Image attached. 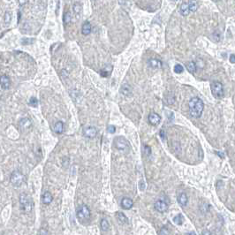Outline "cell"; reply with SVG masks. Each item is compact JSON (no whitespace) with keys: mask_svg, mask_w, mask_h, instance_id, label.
Wrapping results in <instances>:
<instances>
[{"mask_svg":"<svg viewBox=\"0 0 235 235\" xmlns=\"http://www.w3.org/2000/svg\"><path fill=\"white\" fill-rule=\"evenodd\" d=\"M188 106H189V112L192 117L197 118L202 116L203 112V109H204V104L201 98L193 97L189 101Z\"/></svg>","mask_w":235,"mask_h":235,"instance_id":"obj_1","label":"cell"},{"mask_svg":"<svg viewBox=\"0 0 235 235\" xmlns=\"http://www.w3.org/2000/svg\"><path fill=\"white\" fill-rule=\"evenodd\" d=\"M76 214H77V218H78L79 221L81 224L88 222L90 218H91V212H90L88 207L85 204L78 207V209L76 210Z\"/></svg>","mask_w":235,"mask_h":235,"instance_id":"obj_2","label":"cell"},{"mask_svg":"<svg viewBox=\"0 0 235 235\" xmlns=\"http://www.w3.org/2000/svg\"><path fill=\"white\" fill-rule=\"evenodd\" d=\"M211 93L216 98H221L224 96V86L220 81H213L211 83Z\"/></svg>","mask_w":235,"mask_h":235,"instance_id":"obj_3","label":"cell"},{"mask_svg":"<svg viewBox=\"0 0 235 235\" xmlns=\"http://www.w3.org/2000/svg\"><path fill=\"white\" fill-rule=\"evenodd\" d=\"M20 203L21 206V210L26 211V212H29L32 210V200L30 199V197L28 195H27L26 194H22L20 196Z\"/></svg>","mask_w":235,"mask_h":235,"instance_id":"obj_4","label":"cell"},{"mask_svg":"<svg viewBox=\"0 0 235 235\" xmlns=\"http://www.w3.org/2000/svg\"><path fill=\"white\" fill-rule=\"evenodd\" d=\"M114 147L121 151H127L129 149V142L122 136L116 137L113 141Z\"/></svg>","mask_w":235,"mask_h":235,"instance_id":"obj_5","label":"cell"},{"mask_svg":"<svg viewBox=\"0 0 235 235\" xmlns=\"http://www.w3.org/2000/svg\"><path fill=\"white\" fill-rule=\"evenodd\" d=\"M10 179H11V183H12L13 186H20L22 185V183L24 182V180H25V177H24V175H23L20 172H19V171H15V172H13V173H12Z\"/></svg>","mask_w":235,"mask_h":235,"instance_id":"obj_6","label":"cell"},{"mask_svg":"<svg viewBox=\"0 0 235 235\" xmlns=\"http://www.w3.org/2000/svg\"><path fill=\"white\" fill-rule=\"evenodd\" d=\"M154 207L156 209V210H157L160 213H164L168 210V202L166 201H165L164 199H158L155 204Z\"/></svg>","mask_w":235,"mask_h":235,"instance_id":"obj_7","label":"cell"},{"mask_svg":"<svg viewBox=\"0 0 235 235\" xmlns=\"http://www.w3.org/2000/svg\"><path fill=\"white\" fill-rule=\"evenodd\" d=\"M83 134L88 138H94L97 134V129L93 125L87 126L83 129Z\"/></svg>","mask_w":235,"mask_h":235,"instance_id":"obj_8","label":"cell"},{"mask_svg":"<svg viewBox=\"0 0 235 235\" xmlns=\"http://www.w3.org/2000/svg\"><path fill=\"white\" fill-rule=\"evenodd\" d=\"M120 205L124 210H130L133 205V202L129 197H124L120 202Z\"/></svg>","mask_w":235,"mask_h":235,"instance_id":"obj_9","label":"cell"},{"mask_svg":"<svg viewBox=\"0 0 235 235\" xmlns=\"http://www.w3.org/2000/svg\"><path fill=\"white\" fill-rule=\"evenodd\" d=\"M161 121V117L156 113V112H151L149 115V122L153 125H158Z\"/></svg>","mask_w":235,"mask_h":235,"instance_id":"obj_10","label":"cell"},{"mask_svg":"<svg viewBox=\"0 0 235 235\" xmlns=\"http://www.w3.org/2000/svg\"><path fill=\"white\" fill-rule=\"evenodd\" d=\"M11 86V80L7 75H3L1 77V87L3 89H7Z\"/></svg>","mask_w":235,"mask_h":235,"instance_id":"obj_11","label":"cell"},{"mask_svg":"<svg viewBox=\"0 0 235 235\" xmlns=\"http://www.w3.org/2000/svg\"><path fill=\"white\" fill-rule=\"evenodd\" d=\"M31 125H32L31 120H30L29 118H22V119H20V127L22 130H27V129H28V128L31 126Z\"/></svg>","mask_w":235,"mask_h":235,"instance_id":"obj_12","label":"cell"},{"mask_svg":"<svg viewBox=\"0 0 235 235\" xmlns=\"http://www.w3.org/2000/svg\"><path fill=\"white\" fill-rule=\"evenodd\" d=\"M187 202H188V199H187V196L185 193H181L178 194V202L180 206L182 207H185L186 204H187Z\"/></svg>","mask_w":235,"mask_h":235,"instance_id":"obj_13","label":"cell"},{"mask_svg":"<svg viewBox=\"0 0 235 235\" xmlns=\"http://www.w3.org/2000/svg\"><path fill=\"white\" fill-rule=\"evenodd\" d=\"M149 65L153 69H158L162 67V62L158 59H150L149 60Z\"/></svg>","mask_w":235,"mask_h":235,"instance_id":"obj_14","label":"cell"},{"mask_svg":"<svg viewBox=\"0 0 235 235\" xmlns=\"http://www.w3.org/2000/svg\"><path fill=\"white\" fill-rule=\"evenodd\" d=\"M179 12L181 15L183 16H187L190 12V9H189V6H188V4L187 3H183L181 5H180V8H179Z\"/></svg>","mask_w":235,"mask_h":235,"instance_id":"obj_15","label":"cell"},{"mask_svg":"<svg viewBox=\"0 0 235 235\" xmlns=\"http://www.w3.org/2000/svg\"><path fill=\"white\" fill-rule=\"evenodd\" d=\"M81 32L84 36H88L90 34L91 32V25L88 21H85L82 25V28H81Z\"/></svg>","mask_w":235,"mask_h":235,"instance_id":"obj_16","label":"cell"},{"mask_svg":"<svg viewBox=\"0 0 235 235\" xmlns=\"http://www.w3.org/2000/svg\"><path fill=\"white\" fill-rule=\"evenodd\" d=\"M52 200H53V197H52V195H51V194L50 192L47 191V192H45L43 194V202L44 204H46V205L50 204L52 202Z\"/></svg>","mask_w":235,"mask_h":235,"instance_id":"obj_17","label":"cell"},{"mask_svg":"<svg viewBox=\"0 0 235 235\" xmlns=\"http://www.w3.org/2000/svg\"><path fill=\"white\" fill-rule=\"evenodd\" d=\"M120 92L124 95V96H129L132 93V88L131 86L128 84H124L122 85L121 88H120Z\"/></svg>","mask_w":235,"mask_h":235,"instance_id":"obj_18","label":"cell"},{"mask_svg":"<svg viewBox=\"0 0 235 235\" xmlns=\"http://www.w3.org/2000/svg\"><path fill=\"white\" fill-rule=\"evenodd\" d=\"M116 218H117L118 221L120 223V224H123V225H126L128 224V218L122 213V212H118L116 214Z\"/></svg>","mask_w":235,"mask_h":235,"instance_id":"obj_19","label":"cell"},{"mask_svg":"<svg viewBox=\"0 0 235 235\" xmlns=\"http://www.w3.org/2000/svg\"><path fill=\"white\" fill-rule=\"evenodd\" d=\"M186 67L187 69V71L191 73H194L196 72V65L194 62L193 61H190V62H187L186 64Z\"/></svg>","mask_w":235,"mask_h":235,"instance_id":"obj_20","label":"cell"},{"mask_svg":"<svg viewBox=\"0 0 235 235\" xmlns=\"http://www.w3.org/2000/svg\"><path fill=\"white\" fill-rule=\"evenodd\" d=\"M54 131L57 133H62L64 132V123L62 121H58L54 125Z\"/></svg>","mask_w":235,"mask_h":235,"instance_id":"obj_21","label":"cell"},{"mask_svg":"<svg viewBox=\"0 0 235 235\" xmlns=\"http://www.w3.org/2000/svg\"><path fill=\"white\" fill-rule=\"evenodd\" d=\"M188 6H189L190 12H196L197 9H198V3H197L196 0H189V2H188Z\"/></svg>","mask_w":235,"mask_h":235,"instance_id":"obj_22","label":"cell"},{"mask_svg":"<svg viewBox=\"0 0 235 235\" xmlns=\"http://www.w3.org/2000/svg\"><path fill=\"white\" fill-rule=\"evenodd\" d=\"M100 226H101V229L103 231H108L109 230V227H110V225H109V222L105 219V218H103L101 220V223H100Z\"/></svg>","mask_w":235,"mask_h":235,"instance_id":"obj_23","label":"cell"},{"mask_svg":"<svg viewBox=\"0 0 235 235\" xmlns=\"http://www.w3.org/2000/svg\"><path fill=\"white\" fill-rule=\"evenodd\" d=\"M183 221H184V218L181 214H178L173 218V222L178 226H181L183 224Z\"/></svg>","mask_w":235,"mask_h":235,"instance_id":"obj_24","label":"cell"},{"mask_svg":"<svg viewBox=\"0 0 235 235\" xmlns=\"http://www.w3.org/2000/svg\"><path fill=\"white\" fill-rule=\"evenodd\" d=\"M81 10H82L81 5L79 3H75V4H73V11H74V12H75L76 15H77V14H80V13L81 12Z\"/></svg>","mask_w":235,"mask_h":235,"instance_id":"obj_25","label":"cell"},{"mask_svg":"<svg viewBox=\"0 0 235 235\" xmlns=\"http://www.w3.org/2000/svg\"><path fill=\"white\" fill-rule=\"evenodd\" d=\"M29 105L32 106V107H37L38 105V100L35 97V96H32L29 100Z\"/></svg>","mask_w":235,"mask_h":235,"instance_id":"obj_26","label":"cell"},{"mask_svg":"<svg viewBox=\"0 0 235 235\" xmlns=\"http://www.w3.org/2000/svg\"><path fill=\"white\" fill-rule=\"evenodd\" d=\"M174 72L176 73H183V71H184V67L181 65H179V64H177V65H175V66H174Z\"/></svg>","mask_w":235,"mask_h":235,"instance_id":"obj_27","label":"cell"},{"mask_svg":"<svg viewBox=\"0 0 235 235\" xmlns=\"http://www.w3.org/2000/svg\"><path fill=\"white\" fill-rule=\"evenodd\" d=\"M70 21H71V14L69 12H65V15H64V23H65V25H66Z\"/></svg>","mask_w":235,"mask_h":235,"instance_id":"obj_28","label":"cell"},{"mask_svg":"<svg viewBox=\"0 0 235 235\" xmlns=\"http://www.w3.org/2000/svg\"><path fill=\"white\" fill-rule=\"evenodd\" d=\"M107 132H108L109 133H114L116 132V127H115L114 125H108V127H107Z\"/></svg>","mask_w":235,"mask_h":235,"instance_id":"obj_29","label":"cell"},{"mask_svg":"<svg viewBox=\"0 0 235 235\" xmlns=\"http://www.w3.org/2000/svg\"><path fill=\"white\" fill-rule=\"evenodd\" d=\"M144 151H145L146 156H149V155L151 154V148H150L149 146L146 145V146L144 147Z\"/></svg>","mask_w":235,"mask_h":235,"instance_id":"obj_30","label":"cell"},{"mask_svg":"<svg viewBox=\"0 0 235 235\" xmlns=\"http://www.w3.org/2000/svg\"><path fill=\"white\" fill-rule=\"evenodd\" d=\"M170 232L166 230V228H162L159 232H158V234H169Z\"/></svg>","mask_w":235,"mask_h":235,"instance_id":"obj_31","label":"cell"},{"mask_svg":"<svg viewBox=\"0 0 235 235\" xmlns=\"http://www.w3.org/2000/svg\"><path fill=\"white\" fill-rule=\"evenodd\" d=\"M101 75L103 77H108L109 74H110V72H107V71H104V70H101Z\"/></svg>","mask_w":235,"mask_h":235,"instance_id":"obj_32","label":"cell"},{"mask_svg":"<svg viewBox=\"0 0 235 235\" xmlns=\"http://www.w3.org/2000/svg\"><path fill=\"white\" fill-rule=\"evenodd\" d=\"M159 134H160V137H161V139H162V140H165V131L164 129L160 131Z\"/></svg>","mask_w":235,"mask_h":235,"instance_id":"obj_33","label":"cell"},{"mask_svg":"<svg viewBox=\"0 0 235 235\" xmlns=\"http://www.w3.org/2000/svg\"><path fill=\"white\" fill-rule=\"evenodd\" d=\"M230 62L232 63V64H235V54H232L231 56H230Z\"/></svg>","mask_w":235,"mask_h":235,"instance_id":"obj_34","label":"cell"},{"mask_svg":"<svg viewBox=\"0 0 235 235\" xmlns=\"http://www.w3.org/2000/svg\"><path fill=\"white\" fill-rule=\"evenodd\" d=\"M202 235H210L211 234V233L210 232H209V231H204V232H202Z\"/></svg>","mask_w":235,"mask_h":235,"instance_id":"obj_35","label":"cell"},{"mask_svg":"<svg viewBox=\"0 0 235 235\" xmlns=\"http://www.w3.org/2000/svg\"><path fill=\"white\" fill-rule=\"evenodd\" d=\"M26 2H27V0H19V3H20V4H24Z\"/></svg>","mask_w":235,"mask_h":235,"instance_id":"obj_36","label":"cell"},{"mask_svg":"<svg viewBox=\"0 0 235 235\" xmlns=\"http://www.w3.org/2000/svg\"><path fill=\"white\" fill-rule=\"evenodd\" d=\"M39 234H48L49 233H47V232H44V230H41Z\"/></svg>","mask_w":235,"mask_h":235,"instance_id":"obj_37","label":"cell"},{"mask_svg":"<svg viewBox=\"0 0 235 235\" xmlns=\"http://www.w3.org/2000/svg\"><path fill=\"white\" fill-rule=\"evenodd\" d=\"M195 234V233H188V234Z\"/></svg>","mask_w":235,"mask_h":235,"instance_id":"obj_38","label":"cell"},{"mask_svg":"<svg viewBox=\"0 0 235 235\" xmlns=\"http://www.w3.org/2000/svg\"><path fill=\"white\" fill-rule=\"evenodd\" d=\"M214 2H218V1H219V0H213Z\"/></svg>","mask_w":235,"mask_h":235,"instance_id":"obj_39","label":"cell"},{"mask_svg":"<svg viewBox=\"0 0 235 235\" xmlns=\"http://www.w3.org/2000/svg\"><path fill=\"white\" fill-rule=\"evenodd\" d=\"M173 1H176V0H173Z\"/></svg>","mask_w":235,"mask_h":235,"instance_id":"obj_40","label":"cell"}]
</instances>
